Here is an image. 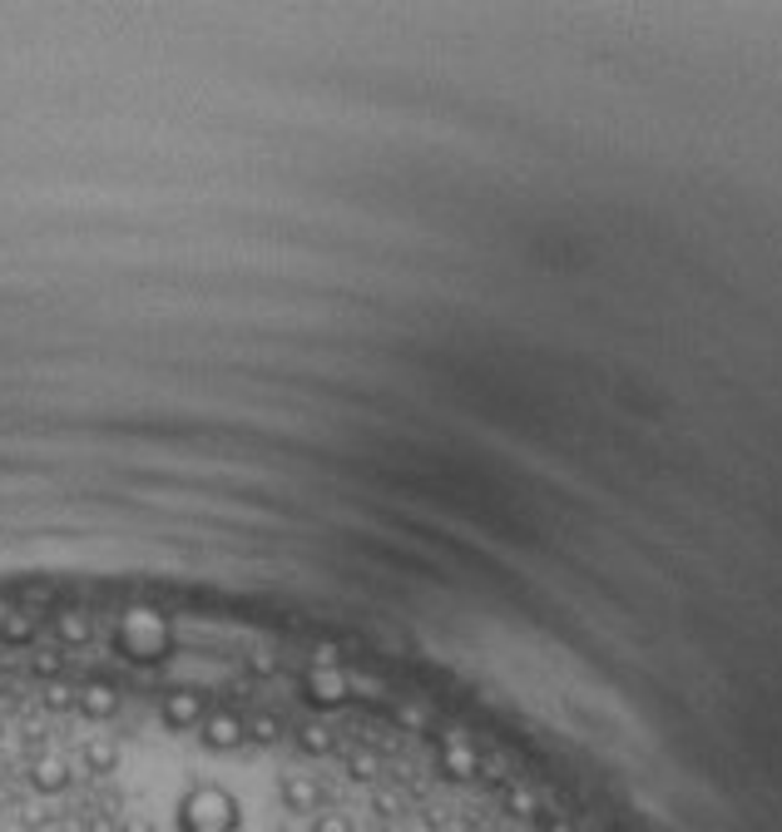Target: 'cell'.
I'll return each instance as SVG.
<instances>
[{
	"label": "cell",
	"instance_id": "6da1fadb",
	"mask_svg": "<svg viewBox=\"0 0 782 832\" xmlns=\"http://www.w3.org/2000/svg\"><path fill=\"white\" fill-rule=\"evenodd\" d=\"M283 802H287V812H312L317 808V788L307 778H287L283 782Z\"/></svg>",
	"mask_w": 782,
	"mask_h": 832
},
{
	"label": "cell",
	"instance_id": "7a4b0ae2",
	"mask_svg": "<svg viewBox=\"0 0 782 832\" xmlns=\"http://www.w3.org/2000/svg\"><path fill=\"white\" fill-rule=\"evenodd\" d=\"M312 832H352V822H346L342 812H327V818H317Z\"/></svg>",
	"mask_w": 782,
	"mask_h": 832
}]
</instances>
